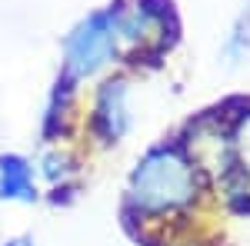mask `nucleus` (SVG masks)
<instances>
[{
  "mask_svg": "<svg viewBox=\"0 0 250 246\" xmlns=\"http://www.w3.org/2000/svg\"><path fill=\"white\" fill-rule=\"evenodd\" d=\"M187 246H193V243H187Z\"/></svg>",
  "mask_w": 250,
  "mask_h": 246,
  "instance_id": "0eeeda50",
  "label": "nucleus"
},
{
  "mask_svg": "<svg viewBox=\"0 0 250 246\" xmlns=\"http://www.w3.org/2000/svg\"><path fill=\"white\" fill-rule=\"evenodd\" d=\"M204 189V170L180 143H160L147 150L127 180V216L140 223L173 220L193 209Z\"/></svg>",
  "mask_w": 250,
  "mask_h": 246,
  "instance_id": "f257e3e1",
  "label": "nucleus"
},
{
  "mask_svg": "<svg viewBox=\"0 0 250 246\" xmlns=\"http://www.w3.org/2000/svg\"><path fill=\"white\" fill-rule=\"evenodd\" d=\"M0 246H34V236H10V240H3Z\"/></svg>",
  "mask_w": 250,
  "mask_h": 246,
  "instance_id": "423d86ee",
  "label": "nucleus"
},
{
  "mask_svg": "<svg viewBox=\"0 0 250 246\" xmlns=\"http://www.w3.org/2000/svg\"><path fill=\"white\" fill-rule=\"evenodd\" d=\"M120 57V37H117V14L114 7L87 14L77 27L63 37V70L60 80L77 87L83 80H94Z\"/></svg>",
  "mask_w": 250,
  "mask_h": 246,
  "instance_id": "f03ea898",
  "label": "nucleus"
},
{
  "mask_svg": "<svg viewBox=\"0 0 250 246\" xmlns=\"http://www.w3.org/2000/svg\"><path fill=\"white\" fill-rule=\"evenodd\" d=\"M0 200L3 203H37L40 187H37V170L27 156L20 153H0Z\"/></svg>",
  "mask_w": 250,
  "mask_h": 246,
  "instance_id": "20e7f679",
  "label": "nucleus"
},
{
  "mask_svg": "<svg viewBox=\"0 0 250 246\" xmlns=\"http://www.w3.org/2000/svg\"><path fill=\"white\" fill-rule=\"evenodd\" d=\"M134 123L130 114V80L127 76H107L94 94V107H90V133L97 143L114 147L120 143Z\"/></svg>",
  "mask_w": 250,
  "mask_h": 246,
  "instance_id": "7ed1b4c3",
  "label": "nucleus"
},
{
  "mask_svg": "<svg viewBox=\"0 0 250 246\" xmlns=\"http://www.w3.org/2000/svg\"><path fill=\"white\" fill-rule=\"evenodd\" d=\"M37 176H43V180H50V183H63L70 173H74V160L67 156V153H60V150H43V156L37 160Z\"/></svg>",
  "mask_w": 250,
  "mask_h": 246,
  "instance_id": "39448f33",
  "label": "nucleus"
}]
</instances>
